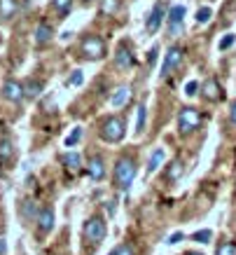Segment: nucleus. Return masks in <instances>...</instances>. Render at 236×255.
I'll use <instances>...</instances> for the list:
<instances>
[{"label":"nucleus","mask_w":236,"mask_h":255,"mask_svg":"<svg viewBox=\"0 0 236 255\" xmlns=\"http://www.w3.org/2000/svg\"><path fill=\"white\" fill-rule=\"evenodd\" d=\"M136 162L133 157H119L115 164V173H113V183L117 190H129L133 178H136Z\"/></svg>","instance_id":"nucleus-1"},{"label":"nucleus","mask_w":236,"mask_h":255,"mask_svg":"<svg viewBox=\"0 0 236 255\" xmlns=\"http://www.w3.org/2000/svg\"><path fill=\"white\" fill-rule=\"evenodd\" d=\"M124 133H126V122L122 117H108L106 122L101 124V138L106 143H119L124 138Z\"/></svg>","instance_id":"nucleus-2"},{"label":"nucleus","mask_w":236,"mask_h":255,"mask_svg":"<svg viewBox=\"0 0 236 255\" xmlns=\"http://www.w3.org/2000/svg\"><path fill=\"white\" fill-rule=\"evenodd\" d=\"M82 234H84V239L89 241V244L99 246L101 241L106 239V234H108V225H106V220H103L101 216H92L89 220H87V223H84Z\"/></svg>","instance_id":"nucleus-3"},{"label":"nucleus","mask_w":236,"mask_h":255,"mask_svg":"<svg viewBox=\"0 0 236 255\" xmlns=\"http://www.w3.org/2000/svg\"><path fill=\"white\" fill-rule=\"evenodd\" d=\"M80 49H82V56L89 59V61H99V59L106 56V42H103V38H99V35H87V38L82 40Z\"/></svg>","instance_id":"nucleus-4"},{"label":"nucleus","mask_w":236,"mask_h":255,"mask_svg":"<svg viewBox=\"0 0 236 255\" xmlns=\"http://www.w3.org/2000/svg\"><path fill=\"white\" fill-rule=\"evenodd\" d=\"M201 127V113L197 108H183L178 113V129L180 133H194Z\"/></svg>","instance_id":"nucleus-5"},{"label":"nucleus","mask_w":236,"mask_h":255,"mask_svg":"<svg viewBox=\"0 0 236 255\" xmlns=\"http://www.w3.org/2000/svg\"><path fill=\"white\" fill-rule=\"evenodd\" d=\"M183 56H185V49L180 45H171L168 47L166 56H164V68H161V78H168L180 63H183Z\"/></svg>","instance_id":"nucleus-6"},{"label":"nucleus","mask_w":236,"mask_h":255,"mask_svg":"<svg viewBox=\"0 0 236 255\" xmlns=\"http://www.w3.org/2000/svg\"><path fill=\"white\" fill-rule=\"evenodd\" d=\"M161 21H164V2L159 0V2L152 7V12H150V16H147V21H145V31L150 33V35L157 33L159 31V26H161Z\"/></svg>","instance_id":"nucleus-7"},{"label":"nucleus","mask_w":236,"mask_h":255,"mask_svg":"<svg viewBox=\"0 0 236 255\" xmlns=\"http://www.w3.org/2000/svg\"><path fill=\"white\" fill-rule=\"evenodd\" d=\"M201 96H204L206 101H211V103L225 99L222 87H220V82H218V80H206L204 85H201Z\"/></svg>","instance_id":"nucleus-8"},{"label":"nucleus","mask_w":236,"mask_h":255,"mask_svg":"<svg viewBox=\"0 0 236 255\" xmlns=\"http://www.w3.org/2000/svg\"><path fill=\"white\" fill-rule=\"evenodd\" d=\"M2 96L12 103H21L23 101V85L21 82H16V80H7L5 85H2Z\"/></svg>","instance_id":"nucleus-9"},{"label":"nucleus","mask_w":236,"mask_h":255,"mask_svg":"<svg viewBox=\"0 0 236 255\" xmlns=\"http://www.w3.org/2000/svg\"><path fill=\"white\" fill-rule=\"evenodd\" d=\"M115 63H117V68H119V70H129V68H133L136 56L131 54V49L126 45H119L117 54H115Z\"/></svg>","instance_id":"nucleus-10"},{"label":"nucleus","mask_w":236,"mask_h":255,"mask_svg":"<svg viewBox=\"0 0 236 255\" xmlns=\"http://www.w3.org/2000/svg\"><path fill=\"white\" fill-rule=\"evenodd\" d=\"M183 19H185V7L183 5H175L168 12V28H171V35H178L180 28H183Z\"/></svg>","instance_id":"nucleus-11"},{"label":"nucleus","mask_w":236,"mask_h":255,"mask_svg":"<svg viewBox=\"0 0 236 255\" xmlns=\"http://www.w3.org/2000/svg\"><path fill=\"white\" fill-rule=\"evenodd\" d=\"M87 171H89V178H92V180H103V176H106V162H103V157L101 155L89 157Z\"/></svg>","instance_id":"nucleus-12"},{"label":"nucleus","mask_w":236,"mask_h":255,"mask_svg":"<svg viewBox=\"0 0 236 255\" xmlns=\"http://www.w3.org/2000/svg\"><path fill=\"white\" fill-rule=\"evenodd\" d=\"M38 230L42 234H49L54 230V211L52 209H40V213H38Z\"/></svg>","instance_id":"nucleus-13"},{"label":"nucleus","mask_w":236,"mask_h":255,"mask_svg":"<svg viewBox=\"0 0 236 255\" xmlns=\"http://www.w3.org/2000/svg\"><path fill=\"white\" fill-rule=\"evenodd\" d=\"M129 101H131V87H117L113 94V99H110V103H113L115 108H122Z\"/></svg>","instance_id":"nucleus-14"},{"label":"nucleus","mask_w":236,"mask_h":255,"mask_svg":"<svg viewBox=\"0 0 236 255\" xmlns=\"http://www.w3.org/2000/svg\"><path fill=\"white\" fill-rule=\"evenodd\" d=\"M16 9H19L16 0H0V19H2V21L12 19V16L16 14Z\"/></svg>","instance_id":"nucleus-15"},{"label":"nucleus","mask_w":236,"mask_h":255,"mask_svg":"<svg viewBox=\"0 0 236 255\" xmlns=\"http://www.w3.org/2000/svg\"><path fill=\"white\" fill-rule=\"evenodd\" d=\"M52 35H54V31L49 23H38V28H35V42L38 45H47L52 40Z\"/></svg>","instance_id":"nucleus-16"},{"label":"nucleus","mask_w":236,"mask_h":255,"mask_svg":"<svg viewBox=\"0 0 236 255\" xmlns=\"http://www.w3.org/2000/svg\"><path fill=\"white\" fill-rule=\"evenodd\" d=\"M42 92V82L40 80H26L23 82V96L26 99H38Z\"/></svg>","instance_id":"nucleus-17"},{"label":"nucleus","mask_w":236,"mask_h":255,"mask_svg":"<svg viewBox=\"0 0 236 255\" xmlns=\"http://www.w3.org/2000/svg\"><path fill=\"white\" fill-rule=\"evenodd\" d=\"M180 176H183V164L178 162V159H173V162L168 164V169H166V180L168 183H175Z\"/></svg>","instance_id":"nucleus-18"},{"label":"nucleus","mask_w":236,"mask_h":255,"mask_svg":"<svg viewBox=\"0 0 236 255\" xmlns=\"http://www.w3.org/2000/svg\"><path fill=\"white\" fill-rule=\"evenodd\" d=\"M12 157H14L12 143H9V140H2V143H0V162L7 164V162H12Z\"/></svg>","instance_id":"nucleus-19"},{"label":"nucleus","mask_w":236,"mask_h":255,"mask_svg":"<svg viewBox=\"0 0 236 255\" xmlns=\"http://www.w3.org/2000/svg\"><path fill=\"white\" fill-rule=\"evenodd\" d=\"M164 162V150H154L152 152V157H150V164H147V171H150V173H154V171L159 169V164Z\"/></svg>","instance_id":"nucleus-20"},{"label":"nucleus","mask_w":236,"mask_h":255,"mask_svg":"<svg viewBox=\"0 0 236 255\" xmlns=\"http://www.w3.org/2000/svg\"><path fill=\"white\" fill-rule=\"evenodd\" d=\"M52 7L61 16H66L70 9H73V0H52Z\"/></svg>","instance_id":"nucleus-21"},{"label":"nucleus","mask_w":236,"mask_h":255,"mask_svg":"<svg viewBox=\"0 0 236 255\" xmlns=\"http://www.w3.org/2000/svg\"><path fill=\"white\" fill-rule=\"evenodd\" d=\"M63 164H66V169L68 171H77L80 169V155H77V152H68V155H63Z\"/></svg>","instance_id":"nucleus-22"},{"label":"nucleus","mask_w":236,"mask_h":255,"mask_svg":"<svg viewBox=\"0 0 236 255\" xmlns=\"http://www.w3.org/2000/svg\"><path fill=\"white\" fill-rule=\"evenodd\" d=\"M117 9H119V0H103V2H101V12L108 16L115 14Z\"/></svg>","instance_id":"nucleus-23"},{"label":"nucleus","mask_w":236,"mask_h":255,"mask_svg":"<svg viewBox=\"0 0 236 255\" xmlns=\"http://www.w3.org/2000/svg\"><path fill=\"white\" fill-rule=\"evenodd\" d=\"M215 255H236V244H232V241H222L220 246H218V251H215Z\"/></svg>","instance_id":"nucleus-24"},{"label":"nucleus","mask_w":236,"mask_h":255,"mask_svg":"<svg viewBox=\"0 0 236 255\" xmlns=\"http://www.w3.org/2000/svg\"><path fill=\"white\" fill-rule=\"evenodd\" d=\"M145 120H147V108H145V106H138V122H136V131L138 133L145 129Z\"/></svg>","instance_id":"nucleus-25"},{"label":"nucleus","mask_w":236,"mask_h":255,"mask_svg":"<svg viewBox=\"0 0 236 255\" xmlns=\"http://www.w3.org/2000/svg\"><path fill=\"white\" fill-rule=\"evenodd\" d=\"M80 138H82V129H80V127H75V129H73V133H70L68 138H66V145H68V147H75L77 143H80Z\"/></svg>","instance_id":"nucleus-26"},{"label":"nucleus","mask_w":236,"mask_h":255,"mask_svg":"<svg viewBox=\"0 0 236 255\" xmlns=\"http://www.w3.org/2000/svg\"><path fill=\"white\" fill-rule=\"evenodd\" d=\"M211 14H213V12H211V7H201L197 12V23H208V21H211Z\"/></svg>","instance_id":"nucleus-27"},{"label":"nucleus","mask_w":236,"mask_h":255,"mask_svg":"<svg viewBox=\"0 0 236 255\" xmlns=\"http://www.w3.org/2000/svg\"><path fill=\"white\" fill-rule=\"evenodd\" d=\"M211 239H213V232H211V230H201V232L194 234V241H199V244H208Z\"/></svg>","instance_id":"nucleus-28"},{"label":"nucleus","mask_w":236,"mask_h":255,"mask_svg":"<svg viewBox=\"0 0 236 255\" xmlns=\"http://www.w3.org/2000/svg\"><path fill=\"white\" fill-rule=\"evenodd\" d=\"M35 213H40V211L35 209V201H26V204H23V216H26V218H33Z\"/></svg>","instance_id":"nucleus-29"},{"label":"nucleus","mask_w":236,"mask_h":255,"mask_svg":"<svg viewBox=\"0 0 236 255\" xmlns=\"http://www.w3.org/2000/svg\"><path fill=\"white\" fill-rule=\"evenodd\" d=\"M113 253H115V255H133V248L126 246V244H122V246H117V248H115Z\"/></svg>","instance_id":"nucleus-30"},{"label":"nucleus","mask_w":236,"mask_h":255,"mask_svg":"<svg viewBox=\"0 0 236 255\" xmlns=\"http://www.w3.org/2000/svg\"><path fill=\"white\" fill-rule=\"evenodd\" d=\"M234 40H236V35H232V33H229V35H225V38L220 40V49H227V47H232V45H234Z\"/></svg>","instance_id":"nucleus-31"},{"label":"nucleus","mask_w":236,"mask_h":255,"mask_svg":"<svg viewBox=\"0 0 236 255\" xmlns=\"http://www.w3.org/2000/svg\"><path fill=\"white\" fill-rule=\"evenodd\" d=\"M82 70H75V73H73V78L68 80V85H73V87H77V85H82Z\"/></svg>","instance_id":"nucleus-32"},{"label":"nucleus","mask_w":236,"mask_h":255,"mask_svg":"<svg viewBox=\"0 0 236 255\" xmlns=\"http://www.w3.org/2000/svg\"><path fill=\"white\" fill-rule=\"evenodd\" d=\"M197 89H199V82H194V80H192V82H187V87H185V94H187V96H194V94H197Z\"/></svg>","instance_id":"nucleus-33"},{"label":"nucleus","mask_w":236,"mask_h":255,"mask_svg":"<svg viewBox=\"0 0 236 255\" xmlns=\"http://www.w3.org/2000/svg\"><path fill=\"white\" fill-rule=\"evenodd\" d=\"M183 239H185V234H183V232H173L171 237H168L166 244H171V246H173V244H178V241H183Z\"/></svg>","instance_id":"nucleus-34"},{"label":"nucleus","mask_w":236,"mask_h":255,"mask_svg":"<svg viewBox=\"0 0 236 255\" xmlns=\"http://www.w3.org/2000/svg\"><path fill=\"white\" fill-rule=\"evenodd\" d=\"M157 54H159V49H157V47H152V49H150V56H147V63H150V66L157 61Z\"/></svg>","instance_id":"nucleus-35"},{"label":"nucleus","mask_w":236,"mask_h":255,"mask_svg":"<svg viewBox=\"0 0 236 255\" xmlns=\"http://www.w3.org/2000/svg\"><path fill=\"white\" fill-rule=\"evenodd\" d=\"M229 120H232V124L236 127V101L232 103V108H229Z\"/></svg>","instance_id":"nucleus-36"},{"label":"nucleus","mask_w":236,"mask_h":255,"mask_svg":"<svg viewBox=\"0 0 236 255\" xmlns=\"http://www.w3.org/2000/svg\"><path fill=\"white\" fill-rule=\"evenodd\" d=\"M2 253H5V241L0 239V255H2Z\"/></svg>","instance_id":"nucleus-37"},{"label":"nucleus","mask_w":236,"mask_h":255,"mask_svg":"<svg viewBox=\"0 0 236 255\" xmlns=\"http://www.w3.org/2000/svg\"><path fill=\"white\" fill-rule=\"evenodd\" d=\"M187 255H201V253H194V251H190V253H187Z\"/></svg>","instance_id":"nucleus-38"},{"label":"nucleus","mask_w":236,"mask_h":255,"mask_svg":"<svg viewBox=\"0 0 236 255\" xmlns=\"http://www.w3.org/2000/svg\"><path fill=\"white\" fill-rule=\"evenodd\" d=\"M84 2H92V0H84Z\"/></svg>","instance_id":"nucleus-39"},{"label":"nucleus","mask_w":236,"mask_h":255,"mask_svg":"<svg viewBox=\"0 0 236 255\" xmlns=\"http://www.w3.org/2000/svg\"><path fill=\"white\" fill-rule=\"evenodd\" d=\"M110 255H115V253H110Z\"/></svg>","instance_id":"nucleus-40"}]
</instances>
